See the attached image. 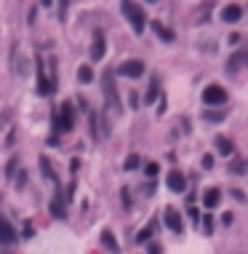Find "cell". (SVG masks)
I'll return each mask as SVG.
<instances>
[{
  "mask_svg": "<svg viewBox=\"0 0 248 254\" xmlns=\"http://www.w3.org/2000/svg\"><path fill=\"white\" fill-rule=\"evenodd\" d=\"M102 91H104V99H107V113L109 115H120L123 105H120V96H117V86H115V73L107 70L102 75Z\"/></svg>",
  "mask_w": 248,
  "mask_h": 254,
  "instance_id": "6da1fadb",
  "label": "cell"
},
{
  "mask_svg": "<svg viewBox=\"0 0 248 254\" xmlns=\"http://www.w3.org/2000/svg\"><path fill=\"white\" fill-rule=\"evenodd\" d=\"M120 11H123V16L131 22V30L136 32V35H142L147 27V16H144V11H142V5H136V3H120Z\"/></svg>",
  "mask_w": 248,
  "mask_h": 254,
  "instance_id": "7a4b0ae2",
  "label": "cell"
},
{
  "mask_svg": "<svg viewBox=\"0 0 248 254\" xmlns=\"http://www.w3.org/2000/svg\"><path fill=\"white\" fill-rule=\"evenodd\" d=\"M75 126V107L72 102H62L56 113V121H54V134H62V131H72Z\"/></svg>",
  "mask_w": 248,
  "mask_h": 254,
  "instance_id": "3957f363",
  "label": "cell"
},
{
  "mask_svg": "<svg viewBox=\"0 0 248 254\" xmlns=\"http://www.w3.org/2000/svg\"><path fill=\"white\" fill-rule=\"evenodd\" d=\"M115 75H123V78H142L144 75V62L142 59H128V62H123L117 70H112Z\"/></svg>",
  "mask_w": 248,
  "mask_h": 254,
  "instance_id": "277c9868",
  "label": "cell"
},
{
  "mask_svg": "<svg viewBox=\"0 0 248 254\" xmlns=\"http://www.w3.org/2000/svg\"><path fill=\"white\" fill-rule=\"evenodd\" d=\"M203 102H206L208 107L224 105V102H227V91L221 88V86H216V83H213V86H206L203 88Z\"/></svg>",
  "mask_w": 248,
  "mask_h": 254,
  "instance_id": "5b68a950",
  "label": "cell"
},
{
  "mask_svg": "<svg viewBox=\"0 0 248 254\" xmlns=\"http://www.w3.org/2000/svg\"><path fill=\"white\" fill-rule=\"evenodd\" d=\"M56 91V81H48V75L43 73V59H37V94L51 96Z\"/></svg>",
  "mask_w": 248,
  "mask_h": 254,
  "instance_id": "8992f818",
  "label": "cell"
},
{
  "mask_svg": "<svg viewBox=\"0 0 248 254\" xmlns=\"http://www.w3.org/2000/svg\"><path fill=\"white\" fill-rule=\"evenodd\" d=\"M54 198H51V204H48V212H51V217H56V219H64L67 217V206H64V198H62V190H59V182H54Z\"/></svg>",
  "mask_w": 248,
  "mask_h": 254,
  "instance_id": "52a82bcc",
  "label": "cell"
},
{
  "mask_svg": "<svg viewBox=\"0 0 248 254\" xmlns=\"http://www.w3.org/2000/svg\"><path fill=\"white\" fill-rule=\"evenodd\" d=\"M104 54H107V41H104V32L102 30H94V41H91V59L102 62Z\"/></svg>",
  "mask_w": 248,
  "mask_h": 254,
  "instance_id": "ba28073f",
  "label": "cell"
},
{
  "mask_svg": "<svg viewBox=\"0 0 248 254\" xmlns=\"http://www.w3.org/2000/svg\"><path fill=\"white\" fill-rule=\"evenodd\" d=\"M163 222H166L168 230L174 233H181L184 230V222H181V214L174 209V206H166V212H163Z\"/></svg>",
  "mask_w": 248,
  "mask_h": 254,
  "instance_id": "9c48e42d",
  "label": "cell"
},
{
  "mask_svg": "<svg viewBox=\"0 0 248 254\" xmlns=\"http://www.w3.org/2000/svg\"><path fill=\"white\" fill-rule=\"evenodd\" d=\"M248 64V45H243V48H238L235 54L230 56V62H227V73L230 75H235L240 67H246Z\"/></svg>",
  "mask_w": 248,
  "mask_h": 254,
  "instance_id": "30bf717a",
  "label": "cell"
},
{
  "mask_svg": "<svg viewBox=\"0 0 248 254\" xmlns=\"http://www.w3.org/2000/svg\"><path fill=\"white\" fill-rule=\"evenodd\" d=\"M16 244V230H14V225L8 222L5 217H0V246H14Z\"/></svg>",
  "mask_w": 248,
  "mask_h": 254,
  "instance_id": "8fae6325",
  "label": "cell"
},
{
  "mask_svg": "<svg viewBox=\"0 0 248 254\" xmlns=\"http://www.w3.org/2000/svg\"><path fill=\"white\" fill-rule=\"evenodd\" d=\"M14 70H16L19 78H27L30 75V59L19 48H16V54H14Z\"/></svg>",
  "mask_w": 248,
  "mask_h": 254,
  "instance_id": "7c38bea8",
  "label": "cell"
},
{
  "mask_svg": "<svg viewBox=\"0 0 248 254\" xmlns=\"http://www.w3.org/2000/svg\"><path fill=\"white\" fill-rule=\"evenodd\" d=\"M168 187H171L174 193H184V190H187V179H184V174L174 169V171L168 174Z\"/></svg>",
  "mask_w": 248,
  "mask_h": 254,
  "instance_id": "4fadbf2b",
  "label": "cell"
},
{
  "mask_svg": "<svg viewBox=\"0 0 248 254\" xmlns=\"http://www.w3.org/2000/svg\"><path fill=\"white\" fill-rule=\"evenodd\" d=\"M219 201H221V190H219V187H208V190L203 193V206H206V209H216Z\"/></svg>",
  "mask_w": 248,
  "mask_h": 254,
  "instance_id": "5bb4252c",
  "label": "cell"
},
{
  "mask_svg": "<svg viewBox=\"0 0 248 254\" xmlns=\"http://www.w3.org/2000/svg\"><path fill=\"white\" fill-rule=\"evenodd\" d=\"M243 16V5H238V3H232V5H227L224 11H221V19H224L227 24H232V22H238V19Z\"/></svg>",
  "mask_w": 248,
  "mask_h": 254,
  "instance_id": "9a60e30c",
  "label": "cell"
},
{
  "mask_svg": "<svg viewBox=\"0 0 248 254\" xmlns=\"http://www.w3.org/2000/svg\"><path fill=\"white\" fill-rule=\"evenodd\" d=\"M158 96H160V81H158V75H152V81H149V88H147L144 102H147V105H152V102H158Z\"/></svg>",
  "mask_w": 248,
  "mask_h": 254,
  "instance_id": "2e32d148",
  "label": "cell"
},
{
  "mask_svg": "<svg viewBox=\"0 0 248 254\" xmlns=\"http://www.w3.org/2000/svg\"><path fill=\"white\" fill-rule=\"evenodd\" d=\"M158 230V219H152V222H149L144 230H139L136 233V244H149V238H152V233Z\"/></svg>",
  "mask_w": 248,
  "mask_h": 254,
  "instance_id": "e0dca14e",
  "label": "cell"
},
{
  "mask_svg": "<svg viewBox=\"0 0 248 254\" xmlns=\"http://www.w3.org/2000/svg\"><path fill=\"white\" fill-rule=\"evenodd\" d=\"M152 30H155V35H158L160 41H166V43H171L174 38H176L174 32H171V30L166 27V24H160V22H158V19H155V22H152Z\"/></svg>",
  "mask_w": 248,
  "mask_h": 254,
  "instance_id": "ac0fdd59",
  "label": "cell"
},
{
  "mask_svg": "<svg viewBox=\"0 0 248 254\" xmlns=\"http://www.w3.org/2000/svg\"><path fill=\"white\" fill-rule=\"evenodd\" d=\"M102 244H104V249L112 252V254L120 252V246H117V238L112 236V230H104V233H102Z\"/></svg>",
  "mask_w": 248,
  "mask_h": 254,
  "instance_id": "d6986e66",
  "label": "cell"
},
{
  "mask_svg": "<svg viewBox=\"0 0 248 254\" xmlns=\"http://www.w3.org/2000/svg\"><path fill=\"white\" fill-rule=\"evenodd\" d=\"M216 150L221 155H232L235 153V145H232V139H227V136H216Z\"/></svg>",
  "mask_w": 248,
  "mask_h": 254,
  "instance_id": "ffe728a7",
  "label": "cell"
},
{
  "mask_svg": "<svg viewBox=\"0 0 248 254\" xmlns=\"http://www.w3.org/2000/svg\"><path fill=\"white\" fill-rule=\"evenodd\" d=\"M230 174H248V158L232 161V164H230Z\"/></svg>",
  "mask_w": 248,
  "mask_h": 254,
  "instance_id": "44dd1931",
  "label": "cell"
},
{
  "mask_svg": "<svg viewBox=\"0 0 248 254\" xmlns=\"http://www.w3.org/2000/svg\"><path fill=\"white\" fill-rule=\"evenodd\" d=\"M203 118H206L208 123H221V121L227 118V115L221 113V110H206V113H203Z\"/></svg>",
  "mask_w": 248,
  "mask_h": 254,
  "instance_id": "7402d4cb",
  "label": "cell"
},
{
  "mask_svg": "<svg viewBox=\"0 0 248 254\" xmlns=\"http://www.w3.org/2000/svg\"><path fill=\"white\" fill-rule=\"evenodd\" d=\"M40 171H43V177L45 179H51V182H56V174H54V169H51V164H48V158H40Z\"/></svg>",
  "mask_w": 248,
  "mask_h": 254,
  "instance_id": "603a6c76",
  "label": "cell"
},
{
  "mask_svg": "<svg viewBox=\"0 0 248 254\" xmlns=\"http://www.w3.org/2000/svg\"><path fill=\"white\" fill-rule=\"evenodd\" d=\"M77 78H80V83H91L94 81V70H91L88 64H83V67L77 70Z\"/></svg>",
  "mask_w": 248,
  "mask_h": 254,
  "instance_id": "cb8c5ba5",
  "label": "cell"
},
{
  "mask_svg": "<svg viewBox=\"0 0 248 254\" xmlns=\"http://www.w3.org/2000/svg\"><path fill=\"white\" fill-rule=\"evenodd\" d=\"M16 169H19V158H11L8 164H5V179H11L16 174Z\"/></svg>",
  "mask_w": 248,
  "mask_h": 254,
  "instance_id": "d4e9b609",
  "label": "cell"
},
{
  "mask_svg": "<svg viewBox=\"0 0 248 254\" xmlns=\"http://www.w3.org/2000/svg\"><path fill=\"white\" fill-rule=\"evenodd\" d=\"M136 166H139V155H128L126 164H123V169H126V171H134Z\"/></svg>",
  "mask_w": 248,
  "mask_h": 254,
  "instance_id": "484cf974",
  "label": "cell"
},
{
  "mask_svg": "<svg viewBox=\"0 0 248 254\" xmlns=\"http://www.w3.org/2000/svg\"><path fill=\"white\" fill-rule=\"evenodd\" d=\"M120 198H123V206L131 209V193H128V187H123V190H120Z\"/></svg>",
  "mask_w": 248,
  "mask_h": 254,
  "instance_id": "4316f807",
  "label": "cell"
},
{
  "mask_svg": "<svg viewBox=\"0 0 248 254\" xmlns=\"http://www.w3.org/2000/svg\"><path fill=\"white\" fill-rule=\"evenodd\" d=\"M144 171H147V177H158L160 166H158V164H147V166H144Z\"/></svg>",
  "mask_w": 248,
  "mask_h": 254,
  "instance_id": "83f0119b",
  "label": "cell"
},
{
  "mask_svg": "<svg viewBox=\"0 0 248 254\" xmlns=\"http://www.w3.org/2000/svg\"><path fill=\"white\" fill-rule=\"evenodd\" d=\"M203 230H206V233L213 230V217H211V214H206V217H203Z\"/></svg>",
  "mask_w": 248,
  "mask_h": 254,
  "instance_id": "f1b7e54d",
  "label": "cell"
},
{
  "mask_svg": "<svg viewBox=\"0 0 248 254\" xmlns=\"http://www.w3.org/2000/svg\"><path fill=\"white\" fill-rule=\"evenodd\" d=\"M22 236H24V238H32V236H35V227H32V222H24V230H22Z\"/></svg>",
  "mask_w": 248,
  "mask_h": 254,
  "instance_id": "f546056e",
  "label": "cell"
},
{
  "mask_svg": "<svg viewBox=\"0 0 248 254\" xmlns=\"http://www.w3.org/2000/svg\"><path fill=\"white\" fill-rule=\"evenodd\" d=\"M147 254H163V249H160V244H147Z\"/></svg>",
  "mask_w": 248,
  "mask_h": 254,
  "instance_id": "4dcf8cb0",
  "label": "cell"
},
{
  "mask_svg": "<svg viewBox=\"0 0 248 254\" xmlns=\"http://www.w3.org/2000/svg\"><path fill=\"white\" fill-rule=\"evenodd\" d=\"M221 222H224V225H232V222H235L232 212H224V214H221Z\"/></svg>",
  "mask_w": 248,
  "mask_h": 254,
  "instance_id": "1f68e13d",
  "label": "cell"
},
{
  "mask_svg": "<svg viewBox=\"0 0 248 254\" xmlns=\"http://www.w3.org/2000/svg\"><path fill=\"white\" fill-rule=\"evenodd\" d=\"M203 169H213V155H203Z\"/></svg>",
  "mask_w": 248,
  "mask_h": 254,
  "instance_id": "d6a6232c",
  "label": "cell"
},
{
  "mask_svg": "<svg viewBox=\"0 0 248 254\" xmlns=\"http://www.w3.org/2000/svg\"><path fill=\"white\" fill-rule=\"evenodd\" d=\"M45 145H51V147H56L59 145V134H51L48 139H45Z\"/></svg>",
  "mask_w": 248,
  "mask_h": 254,
  "instance_id": "836d02e7",
  "label": "cell"
},
{
  "mask_svg": "<svg viewBox=\"0 0 248 254\" xmlns=\"http://www.w3.org/2000/svg\"><path fill=\"white\" fill-rule=\"evenodd\" d=\"M75 190H77V185H75V182H70V187H67V198H70V201L75 198Z\"/></svg>",
  "mask_w": 248,
  "mask_h": 254,
  "instance_id": "e575fe53",
  "label": "cell"
},
{
  "mask_svg": "<svg viewBox=\"0 0 248 254\" xmlns=\"http://www.w3.org/2000/svg\"><path fill=\"white\" fill-rule=\"evenodd\" d=\"M19 182H16V187H24V182H27V174L24 171H19V177H16Z\"/></svg>",
  "mask_w": 248,
  "mask_h": 254,
  "instance_id": "d590c367",
  "label": "cell"
},
{
  "mask_svg": "<svg viewBox=\"0 0 248 254\" xmlns=\"http://www.w3.org/2000/svg\"><path fill=\"white\" fill-rule=\"evenodd\" d=\"M232 198L235 201H246V193L243 190H232Z\"/></svg>",
  "mask_w": 248,
  "mask_h": 254,
  "instance_id": "8d00e7d4",
  "label": "cell"
},
{
  "mask_svg": "<svg viewBox=\"0 0 248 254\" xmlns=\"http://www.w3.org/2000/svg\"><path fill=\"white\" fill-rule=\"evenodd\" d=\"M190 217L195 219V222H198V219H200V212H198V209H195V206H190Z\"/></svg>",
  "mask_w": 248,
  "mask_h": 254,
  "instance_id": "74e56055",
  "label": "cell"
},
{
  "mask_svg": "<svg viewBox=\"0 0 248 254\" xmlns=\"http://www.w3.org/2000/svg\"><path fill=\"white\" fill-rule=\"evenodd\" d=\"M136 96H139V94H136V91H134V94H131V107H134V110L139 107V99H136Z\"/></svg>",
  "mask_w": 248,
  "mask_h": 254,
  "instance_id": "f35d334b",
  "label": "cell"
},
{
  "mask_svg": "<svg viewBox=\"0 0 248 254\" xmlns=\"http://www.w3.org/2000/svg\"><path fill=\"white\" fill-rule=\"evenodd\" d=\"M0 254H11V252H8V249H3V252H0Z\"/></svg>",
  "mask_w": 248,
  "mask_h": 254,
  "instance_id": "ab89813d",
  "label": "cell"
}]
</instances>
